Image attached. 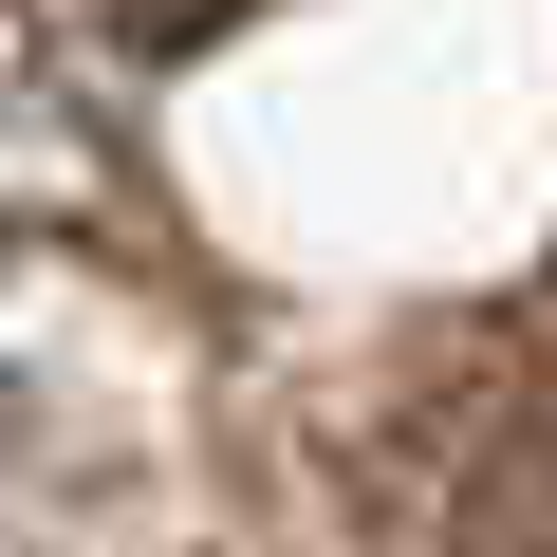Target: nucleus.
<instances>
[{
    "mask_svg": "<svg viewBox=\"0 0 557 557\" xmlns=\"http://www.w3.org/2000/svg\"><path fill=\"white\" fill-rule=\"evenodd\" d=\"M223 20H260V0H94V38H112V57H205Z\"/></svg>",
    "mask_w": 557,
    "mask_h": 557,
    "instance_id": "nucleus-2",
    "label": "nucleus"
},
{
    "mask_svg": "<svg viewBox=\"0 0 557 557\" xmlns=\"http://www.w3.org/2000/svg\"><path fill=\"white\" fill-rule=\"evenodd\" d=\"M446 557H557V391L502 409V428L465 446V483H446Z\"/></svg>",
    "mask_w": 557,
    "mask_h": 557,
    "instance_id": "nucleus-1",
    "label": "nucleus"
}]
</instances>
